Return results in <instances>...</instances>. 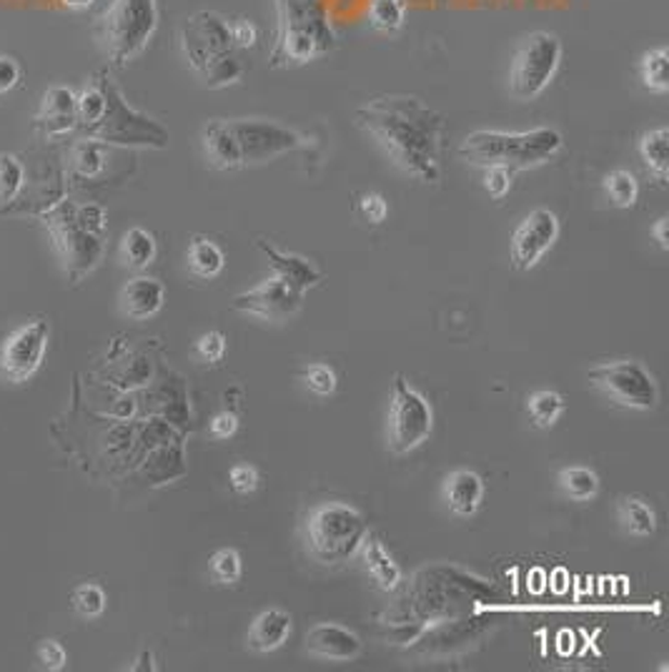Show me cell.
Returning <instances> with one entry per match:
<instances>
[{
  "instance_id": "1",
  "label": "cell",
  "mask_w": 669,
  "mask_h": 672,
  "mask_svg": "<svg viewBox=\"0 0 669 672\" xmlns=\"http://www.w3.org/2000/svg\"><path fill=\"white\" fill-rule=\"evenodd\" d=\"M354 121L382 146L396 169L421 184H439L446 121L419 96H379L357 108Z\"/></svg>"
},
{
  "instance_id": "2",
  "label": "cell",
  "mask_w": 669,
  "mask_h": 672,
  "mask_svg": "<svg viewBox=\"0 0 669 672\" xmlns=\"http://www.w3.org/2000/svg\"><path fill=\"white\" fill-rule=\"evenodd\" d=\"M301 134L263 119H213L201 131L206 163L213 171H238L274 161L303 146Z\"/></svg>"
},
{
  "instance_id": "3",
  "label": "cell",
  "mask_w": 669,
  "mask_h": 672,
  "mask_svg": "<svg viewBox=\"0 0 669 672\" xmlns=\"http://www.w3.org/2000/svg\"><path fill=\"white\" fill-rule=\"evenodd\" d=\"M276 33L269 69H299L336 51L338 38L324 0H274Z\"/></svg>"
},
{
  "instance_id": "4",
  "label": "cell",
  "mask_w": 669,
  "mask_h": 672,
  "mask_svg": "<svg viewBox=\"0 0 669 672\" xmlns=\"http://www.w3.org/2000/svg\"><path fill=\"white\" fill-rule=\"evenodd\" d=\"M178 48L194 76L206 88L219 90L244 78L241 51L231 36V21L213 11H198L181 23Z\"/></svg>"
},
{
  "instance_id": "5",
  "label": "cell",
  "mask_w": 669,
  "mask_h": 672,
  "mask_svg": "<svg viewBox=\"0 0 669 672\" xmlns=\"http://www.w3.org/2000/svg\"><path fill=\"white\" fill-rule=\"evenodd\" d=\"M55 252L71 279H80L101 261L109 221L98 204L61 201L44 213Z\"/></svg>"
},
{
  "instance_id": "6",
  "label": "cell",
  "mask_w": 669,
  "mask_h": 672,
  "mask_svg": "<svg viewBox=\"0 0 669 672\" xmlns=\"http://www.w3.org/2000/svg\"><path fill=\"white\" fill-rule=\"evenodd\" d=\"M565 146L557 129L532 131H474L459 146V159L490 169V166H509V169H534L547 163Z\"/></svg>"
},
{
  "instance_id": "7",
  "label": "cell",
  "mask_w": 669,
  "mask_h": 672,
  "mask_svg": "<svg viewBox=\"0 0 669 672\" xmlns=\"http://www.w3.org/2000/svg\"><path fill=\"white\" fill-rule=\"evenodd\" d=\"M159 0H111L96 19V40L111 65H128L159 30Z\"/></svg>"
},
{
  "instance_id": "8",
  "label": "cell",
  "mask_w": 669,
  "mask_h": 672,
  "mask_svg": "<svg viewBox=\"0 0 669 672\" xmlns=\"http://www.w3.org/2000/svg\"><path fill=\"white\" fill-rule=\"evenodd\" d=\"M369 535L363 514L346 502H321L303 520V542L319 565H342Z\"/></svg>"
},
{
  "instance_id": "9",
  "label": "cell",
  "mask_w": 669,
  "mask_h": 672,
  "mask_svg": "<svg viewBox=\"0 0 669 672\" xmlns=\"http://www.w3.org/2000/svg\"><path fill=\"white\" fill-rule=\"evenodd\" d=\"M103 81V111L98 115L94 126L86 129V138L103 140V144H121V146H148V148H166L169 131L156 123L148 115L138 113L123 98L121 88L115 86L109 71H101Z\"/></svg>"
},
{
  "instance_id": "10",
  "label": "cell",
  "mask_w": 669,
  "mask_h": 672,
  "mask_svg": "<svg viewBox=\"0 0 669 672\" xmlns=\"http://www.w3.org/2000/svg\"><path fill=\"white\" fill-rule=\"evenodd\" d=\"M565 46L552 30H534L519 40L509 61L507 88L515 101L530 103L552 86L559 73Z\"/></svg>"
},
{
  "instance_id": "11",
  "label": "cell",
  "mask_w": 669,
  "mask_h": 672,
  "mask_svg": "<svg viewBox=\"0 0 669 672\" xmlns=\"http://www.w3.org/2000/svg\"><path fill=\"white\" fill-rule=\"evenodd\" d=\"M434 414L432 404L419 394L404 377L394 381V396L386 417V447L394 454H409L421 447L432 435Z\"/></svg>"
},
{
  "instance_id": "12",
  "label": "cell",
  "mask_w": 669,
  "mask_h": 672,
  "mask_svg": "<svg viewBox=\"0 0 669 672\" xmlns=\"http://www.w3.org/2000/svg\"><path fill=\"white\" fill-rule=\"evenodd\" d=\"M590 384L597 389L602 396L624 410H655L659 402L657 381L642 367L640 362H609L590 369Z\"/></svg>"
},
{
  "instance_id": "13",
  "label": "cell",
  "mask_w": 669,
  "mask_h": 672,
  "mask_svg": "<svg viewBox=\"0 0 669 672\" xmlns=\"http://www.w3.org/2000/svg\"><path fill=\"white\" fill-rule=\"evenodd\" d=\"M48 334H51V329L40 319L15 329L0 346V375L13 384L28 381L44 364Z\"/></svg>"
},
{
  "instance_id": "14",
  "label": "cell",
  "mask_w": 669,
  "mask_h": 672,
  "mask_svg": "<svg viewBox=\"0 0 669 672\" xmlns=\"http://www.w3.org/2000/svg\"><path fill=\"white\" fill-rule=\"evenodd\" d=\"M559 239V219L549 209H534L519 223L509 242V264L515 271H530Z\"/></svg>"
},
{
  "instance_id": "15",
  "label": "cell",
  "mask_w": 669,
  "mask_h": 672,
  "mask_svg": "<svg viewBox=\"0 0 669 672\" xmlns=\"http://www.w3.org/2000/svg\"><path fill=\"white\" fill-rule=\"evenodd\" d=\"M301 289L288 284L281 277H269L261 281L259 286L241 292L234 298V309L241 314H251V317H261L267 321H286L301 309L303 304Z\"/></svg>"
},
{
  "instance_id": "16",
  "label": "cell",
  "mask_w": 669,
  "mask_h": 672,
  "mask_svg": "<svg viewBox=\"0 0 669 672\" xmlns=\"http://www.w3.org/2000/svg\"><path fill=\"white\" fill-rule=\"evenodd\" d=\"M36 126L48 138L78 129V94L71 86H51L36 113Z\"/></svg>"
},
{
  "instance_id": "17",
  "label": "cell",
  "mask_w": 669,
  "mask_h": 672,
  "mask_svg": "<svg viewBox=\"0 0 669 672\" xmlns=\"http://www.w3.org/2000/svg\"><path fill=\"white\" fill-rule=\"evenodd\" d=\"M303 643H307V650L321 660L346 662L361 652L359 635H354L351 630L342 625H334V622H319V625H313L307 637H303Z\"/></svg>"
},
{
  "instance_id": "18",
  "label": "cell",
  "mask_w": 669,
  "mask_h": 672,
  "mask_svg": "<svg viewBox=\"0 0 669 672\" xmlns=\"http://www.w3.org/2000/svg\"><path fill=\"white\" fill-rule=\"evenodd\" d=\"M166 289L153 277H134L121 289V309L128 319L144 321L161 311Z\"/></svg>"
},
{
  "instance_id": "19",
  "label": "cell",
  "mask_w": 669,
  "mask_h": 672,
  "mask_svg": "<svg viewBox=\"0 0 669 672\" xmlns=\"http://www.w3.org/2000/svg\"><path fill=\"white\" fill-rule=\"evenodd\" d=\"M292 635V615L286 610L269 608L251 622L246 645L253 652H274Z\"/></svg>"
},
{
  "instance_id": "20",
  "label": "cell",
  "mask_w": 669,
  "mask_h": 672,
  "mask_svg": "<svg viewBox=\"0 0 669 672\" xmlns=\"http://www.w3.org/2000/svg\"><path fill=\"white\" fill-rule=\"evenodd\" d=\"M444 500L459 517H472L484 500V479L472 469H457L446 477Z\"/></svg>"
},
{
  "instance_id": "21",
  "label": "cell",
  "mask_w": 669,
  "mask_h": 672,
  "mask_svg": "<svg viewBox=\"0 0 669 672\" xmlns=\"http://www.w3.org/2000/svg\"><path fill=\"white\" fill-rule=\"evenodd\" d=\"M256 246H259L261 252L269 256L271 269H274V277L286 279L288 284H294L296 289H301V292H307V289L317 286L319 281H321V273L313 269L307 259H301V256L278 252L274 244L263 242V239H259V242H256Z\"/></svg>"
},
{
  "instance_id": "22",
  "label": "cell",
  "mask_w": 669,
  "mask_h": 672,
  "mask_svg": "<svg viewBox=\"0 0 669 672\" xmlns=\"http://www.w3.org/2000/svg\"><path fill=\"white\" fill-rule=\"evenodd\" d=\"M361 550H363V562H367V570L369 575L374 577V583L386 592L396 590L401 583V570L394 562L392 554L386 552L382 539L367 535L361 542Z\"/></svg>"
},
{
  "instance_id": "23",
  "label": "cell",
  "mask_w": 669,
  "mask_h": 672,
  "mask_svg": "<svg viewBox=\"0 0 669 672\" xmlns=\"http://www.w3.org/2000/svg\"><path fill=\"white\" fill-rule=\"evenodd\" d=\"M111 148L109 144L96 138H78L71 148V169L80 179H98L106 171V163H109Z\"/></svg>"
},
{
  "instance_id": "24",
  "label": "cell",
  "mask_w": 669,
  "mask_h": 672,
  "mask_svg": "<svg viewBox=\"0 0 669 672\" xmlns=\"http://www.w3.org/2000/svg\"><path fill=\"white\" fill-rule=\"evenodd\" d=\"M640 159L659 184H667L669 176V129L657 126L644 131L640 138Z\"/></svg>"
},
{
  "instance_id": "25",
  "label": "cell",
  "mask_w": 669,
  "mask_h": 672,
  "mask_svg": "<svg viewBox=\"0 0 669 672\" xmlns=\"http://www.w3.org/2000/svg\"><path fill=\"white\" fill-rule=\"evenodd\" d=\"M156 254H159V246H156V239L151 231L134 227L128 229L121 239V261L126 264L128 269H146L151 267Z\"/></svg>"
},
{
  "instance_id": "26",
  "label": "cell",
  "mask_w": 669,
  "mask_h": 672,
  "mask_svg": "<svg viewBox=\"0 0 669 672\" xmlns=\"http://www.w3.org/2000/svg\"><path fill=\"white\" fill-rule=\"evenodd\" d=\"M617 517L627 533L634 537H649L657 529L655 510L647 502H642L640 497H622L617 502Z\"/></svg>"
},
{
  "instance_id": "27",
  "label": "cell",
  "mask_w": 669,
  "mask_h": 672,
  "mask_svg": "<svg viewBox=\"0 0 669 672\" xmlns=\"http://www.w3.org/2000/svg\"><path fill=\"white\" fill-rule=\"evenodd\" d=\"M186 264L198 279H216L226 267V256L209 239H194L186 252Z\"/></svg>"
},
{
  "instance_id": "28",
  "label": "cell",
  "mask_w": 669,
  "mask_h": 672,
  "mask_svg": "<svg viewBox=\"0 0 669 672\" xmlns=\"http://www.w3.org/2000/svg\"><path fill=\"white\" fill-rule=\"evenodd\" d=\"M667 63H669V51L667 46H655L649 51H644L640 58V81L642 86L649 90V94L665 96L669 90V78H667Z\"/></svg>"
},
{
  "instance_id": "29",
  "label": "cell",
  "mask_w": 669,
  "mask_h": 672,
  "mask_svg": "<svg viewBox=\"0 0 669 672\" xmlns=\"http://www.w3.org/2000/svg\"><path fill=\"white\" fill-rule=\"evenodd\" d=\"M557 479L561 492L574 502H590L599 492V477L590 467H565Z\"/></svg>"
},
{
  "instance_id": "30",
  "label": "cell",
  "mask_w": 669,
  "mask_h": 672,
  "mask_svg": "<svg viewBox=\"0 0 669 672\" xmlns=\"http://www.w3.org/2000/svg\"><path fill=\"white\" fill-rule=\"evenodd\" d=\"M526 412H530V419L536 429H549L565 414V400L552 389H540L526 400Z\"/></svg>"
},
{
  "instance_id": "31",
  "label": "cell",
  "mask_w": 669,
  "mask_h": 672,
  "mask_svg": "<svg viewBox=\"0 0 669 672\" xmlns=\"http://www.w3.org/2000/svg\"><path fill=\"white\" fill-rule=\"evenodd\" d=\"M367 19L379 33H399L407 23V5L404 0H371Z\"/></svg>"
},
{
  "instance_id": "32",
  "label": "cell",
  "mask_w": 669,
  "mask_h": 672,
  "mask_svg": "<svg viewBox=\"0 0 669 672\" xmlns=\"http://www.w3.org/2000/svg\"><path fill=\"white\" fill-rule=\"evenodd\" d=\"M605 191H607L609 204L617 206V209H632L640 198L637 179H634L632 171H624V169L607 173Z\"/></svg>"
},
{
  "instance_id": "33",
  "label": "cell",
  "mask_w": 669,
  "mask_h": 672,
  "mask_svg": "<svg viewBox=\"0 0 669 672\" xmlns=\"http://www.w3.org/2000/svg\"><path fill=\"white\" fill-rule=\"evenodd\" d=\"M209 575L216 585H236L241 579V554L236 550H219L209 562Z\"/></svg>"
},
{
  "instance_id": "34",
  "label": "cell",
  "mask_w": 669,
  "mask_h": 672,
  "mask_svg": "<svg viewBox=\"0 0 669 672\" xmlns=\"http://www.w3.org/2000/svg\"><path fill=\"white\" fill-rule=\"evenodd\" d=\"M23 163L13 154H0V201L11 204L23 188Z\"/></svg>"
},
{
  "instance_id": "35",
  "label": "cell",
  "mask_w": 669,
  "mask_h": 672,
  "mask_svg": "<svg viewBox=\"0 0 669 672\" xmlns=\"http://www.w3.org/2000/svg\"><path fill=\"white\" fill-rule=\"evenodd\" d=\"M73 610L84 618H98L106 610V592L98 585H80L71 597Z\"/></svg>"
},
{
  "instance_id": "36",
  "label": "cell",
  "mask_w": 669,
  "mask_h": 672,
  "mask_svg": "<svg viewBox=\"0 0 669 672\" xmlns=\"http://www.w3.org/2000/svg\"><path fill=\"white\" fill-rule=\"evenodd\" d=\"M511 181H515V169H509V166H490V169H486L484 188L494 201H501L511 191Z\"/></svg>"
},
{
  "instance_id": "37",
  "label": "cell",
  "mask_w": 669,
  "mask_h": 672,
  "mask_svg": "<svg viewBox=\"0 0 669 672\" xmlns=\"http://www.w3.org/2000/svg\"><path fill=\"white\" fill-rule=\"evenodd\" d=\"M303 381H307V387L319 396L334 394L336 389V375L332 367H326V364H311V367L303 371Z\"/></svg>"
},
{
  "instance_id": "38",
  "label": "cell",
  "mask_w": 669,
  "mask_h": 672,
  "mask_svg": "<svg viewBox=\"0 0 669 672\" xmlns=\"http://www.w3.org/2000/svg\"><path fill=\"white\" fill-rule=\"evenodd\" d=\"M226 354V337L221 331H209L196 342V356L203 364H219Z\"/></svg>"
},
{
  "instance_id": "39",
  "label": "cell",
  "mask_w": 669,
  "mask_h": 672,
  "mask_svg": "<svg viewBox=\"0 0 669 672\" xmlns=\"http://www.w3.org/2000/svg\"><path fill=\"white\" fill-rule=\"evenodd\" d=\"M228 485L236 494H251L259 487V472L251 464H234L228 472Z\"/></svg>"
},
{
  "instance_id": "40",
  "label": "cell",
  "mask_w": 669,
  "mask_h": 672,
  "mask_svg": "<svg viewBox=\"0 0 669 672\" xmlns=\"http://www.w3.org/2000/svg\"><path fill=\"white\" fill-rule=\"evenodd\" d=\"M231 36H234V44L238 51H251L259 44V28H256V23L249 19H238L231 21Z\"/></svg>"
},
{
  "instance_id": "41",
  "label": "cell",
  "mask_w": 669,
  "mask_h": 672,
  "mask_svg": "<svg viewBox=\"0 0 669 672\" xmlns=\"http://www.w3.org/2000/svg\"><path fill=\"white\" fill-rule=\"evenodd\" d=\"M359 213L369 223H382L386 221V216H389V204H386L382 194H363L359 201Z\"/></svg>"
},
{
  "instance_id": "42",
  "label": "cell",
  "mask_w": 669,
  "mask_h": 672,
  "mask_svg": "<svg viewBox=\"0 0 669 672\" xmlns=\"http://www.w3.org/2000/svg\"><path fill=\"white\" fill-rule=\"evenodd\" d=\"M21 65L13 56H0V96L13 90L21 83Z\"/></svg>"
},
{
  "instance_id": "43",
  "label": "cell",
  "mask_w": 669,
  "mask_h": 672,
  "mask_svg": "<svg viewBox=\"0 0 669 672\" xmlns=\"http://www.w3.org/2000/svg\"><path fill=\"white\" fill-rule=\"evenodd\" d=\"M38 660H40V665H44L46 670H51V672L61 670L65 665L63 645L55 643V640H46L44 645L38 647Z\"/></svg>"
},
{
  "instance_id": "44",
  "label": "cell",
  "mask_w": 669,
  "mask_h": 672,
  "mask_svg": "<svg viewBox=\"0 0 669 672\" xmlns=\"http://www.w3.org/2000/svg\"><path fill=\"white\" fill-rule=\"evenodd\" d=\"M236 429H238V419H236L234 412H219L216 417L211 419V427H209L213 439L234 437Z\"/></svg>"
},
{
  "instance_id": "45",
  "label": "cell",
  "mask_w": 669,
  "mask_h": 672,
  "mask_svg": "<svg viewBox=\"0 0 669 672\" xmlns=\"http://www.w3.org/2000/svg\"><path fill=\"white\" fill-rule=\"evenodd\" d=\"M667 227H669V219L667 216H662V219L655 221V227H652V236H655L657 246L662 248V252H669V234H667Z\"/></svg>"
},
{
  "instance_id": "46",
  "label": "cell",
  "mask_w": 669,
  "mask_h": 672,
  "mask_svg": "<svg viewBox=\"0 0 669 672\" xmlns=\"http://www.w3.org/2000/svg\"><path fill=\"white\" fill-rule=\"evenodd\" d=\"M94 3L96 0H63V5L69 8V11H88Z\"/></svg>"
}]
</instances>
